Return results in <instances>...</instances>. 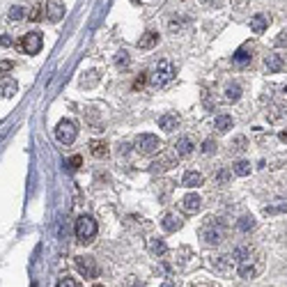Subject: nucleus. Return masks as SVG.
<instances>
[{"mask_svg":"<svg viewBox=\"0 0 287 287\" xmlns=\"http://www.w3.org/2000/svg\"><path fill=\"white\" fill-rule=\"evenodd\" d=\"M234 257H237V271H239V276L255 278L262 271V255H257L253 248H248V246L237 248Z\"/></svg>","mask_w":287,"mask_h":287,"instance_id":"f257e3e1","label":"nucleus"},{"mask_svg":"<svg viewBox=\"0 0 287 287\" xmlns=\"http://www.w3.org/2000/svg\"><path fill=\"white\" fill-rule=\"evenodd\" d=\"M200 237L204 239L207 246H218L223 239H225V225H223L218 218H207V223L200 230Z\"/></svg>","mask_w":287,"mask_h":287,"instance_id":"f03ea898","label":"nucleus"},{"mask_svg":"<svg viewBox=\"0 0 287 287\" xmlns=\"http://www.w3.org/2000/svg\"><path fill=\"white\" fill-rule=\"evenodd\" d=\"M175 74H177L175 65L168 62V60H161L156 67H154L152 76H149V83H152L154 88H163V85H168L172 79H175Z\"/></svg>","mask_w":287,"mask_h":287,"instance_id":"7ed1b4c3","label":"nucleus"},{"mask_svg":"<svg viewBox=\"0 0 287 287\" xmlns=\"http://www.w3.org/2000/svg\"><path fill=\"white\" fill-rule=\"evenodd\" d=\"M94 234H97V221L92 216H81L76 221V237H79V241L88 244V241L94 239Z\"/></svg>","mask_w":287,"mask_h":287,"instance_id":"20e7f679","label":"nucleus"},{"mask_svg":"<svg viewBox=\"0 0 287 287\" xmlns=\"http://www.w3.org/2000/svg\"><path fill=\"white\" fill-rule=\"evenodd\" d=\"M76 136H79V129H76V124L71 120H62L60 124L56 126V138L60 140L62 145H71L76 140Z\"/></svg>","mask_w":287,"mask_h":287,"instance_id":"39448f33","label":"nucleus"},{"mask_svg":"<svg viewBox=\"0 0 287 287\" xmlns=\"http://www.w3.org/2000/svg\"><path fill=\"white\" fill-rule=\"evenodd\" d=\"M159 147H161V140L154 134H140L136 138V152H140V154H154V152H159Z\"/></svg>","mask_w":287,"mask_h":287,"instance_id":"423d86ee","label":"nucleus"},{"mask_svg":"<svg viewBox=\"0 0 287 287\" xmlns=\"http://www.w3.org/2000/svg\"><path fill=\"white\" fill-rule=\"evenodd\" d=\"M21 48H23L28 56H37L42 51V35L39 33H28L21 37Z\"/></svg>","mask_w":287,"mask_h":287,"instance_id":"0eeeda50","label":"nucleus"},{"mask_svg":"<svg viewBox=\"0 0 287 287\" xmlns=\"http://www.w3.org/2000/svg\"><path fill=\"white\" fill-rule=\"evenodd\" d=\"M76 269H79L85 278H97V273H99L97 262H94V257H90V255H79V257H76Z\"/></svg>","mask_w":287,"mask_h":287,"instance_id":"6e6552de","label":"nucleus"},{"mask_svg":"<svg viewBox=\"0 0 287 287\" xmlns=\"http://www.w3.org/2000/svg\"><path fill=\"white\" fill-rule=\"evenodd\" d=\"M46 19L53 21V23H58V21L65 16V3L62 0H46Z\"/></svg>","mask_w":287,"mask_h":287,"instance_id":"1a4fd4ad","label":"nucleus"},{"mask_svg":"<svg viewBox=\"0 0 287 287\" xmlns=\"http://www.w3.org/2000/svg\"><path fill=\"white\" fill-rule=\"evenodd\" d=\"M200 207H202V198H200V195H195V193L184 195V200H181V209H184L186 214L200 212Z\"/></svg>","mask_w":287,"mask_h":287,"instance_id":"9d476101","label":"nucleus"},{"mask_svg":"<svg viewBox=\"0 0 287 287\" xmlns=\"http://www.w3.org/2000/svg\"><path fill=\"white\" fill-rule=\"evenodd\" d=\"M202 184H204V177L195 170H189L181 177V186H186V189H198V186H202Z\"/></svg>","mask_w":287,"mask_h":287,"instance_id":"9b49d317","label":"nucleus"},{"mask_svg":"<svg viewBox=\"0 0 287 287\" xmlns=\"http://www.w3.org/2000/svg\"><path fill=\"white\" fill-rule=\"evenodd\" d=\"M159 126H161L163 131H168V134H170V131H175L177 126H179V117L172 115V113H166V115L159 117Z\"/></svg>","mask_w":287,"mask_h":287,"instance_id":"f8f14e48","label":"nucleus"},{"mask_svg":"<svg viewBox=\"0 0 287 287\" xmlns=\"http://www.w3.org/2000/svg\"><path fill=\"white\" fill-rule=\"evenodd\" d=\"M250 53H253V48H250L248 44H246V46H241L239 51L234 53V58H232V62H234L237 67H244V65H248V62H250V58H253V56H250Z\"/></svg>","mask_w":287,"mask_h":287,"instance_id":"ddd939ff","label":"nucleus"},{"mask_svg":"<svg viewBox=\"0 0 287 287\" xmlns=\"http://www.w3.org/2000/svg\"><path fill=\"white\" fill-rule=\"evenodd\" d=\"M175 152H177V156H191V154H193V143H191V138L184 136V138L177 140Z\"/></svg>","mask_w":287,"mask_h":287,"instance_id":"4468645a","label":"nucleus"},{"mask_svg":"<svg viewBox=\"0 0 287 287\" xmlns=\"http://www.w3.org/2000/svg\"><path fill=\"white\" fill-rule=\"evenodd\" d=\"M161 225H163V230L166 232H177L181 227V221H179V216H175V214H166L163 221H161Z\"/></svg>","mask_w":287,"mask_h":287,"instance_id":"2eb2a0df","label":"nucleus"},{"mask_svg":"<svg viewBox=\"0 0 287 287\" xmlns=\"http://www.w3.org/2000/svg\"><path fill=\"white\" fill-rule=\"evenodd\" d=\"M267 25H269V19L264 14H255L253 19H250V30H253L255 35H262L264 30H267Z\"/></svg>","mask_w":287,"mask_h":287,"instance_id":"dca6fc26","label":"nucleus"},{"mask_svg":"<svg viewBox=\"0 0 287 287\" xmlns=\"http://www.w3.org/2000/svg\"><path fill=\"white\" fill-rule=\"evenodd\" d=\"M264 67H267V71H269V74H278V71H280L285 65H282L280 56H273V53H271V56H267V58H264Z\"/></svg>","mask_w":287,"mask_h":287,"instance_id":"f3484780","label":"nucleus"},{"mask_svg":"<svg viewBox=\"0 0 287 287\" xmlns=\"http://www.w3.org/2000/svg\"><path fill=\"white\" fill-rule=\"evenodd\" d=\"M156 44H159V35L152 33V30H149V33H145L143 37L138 39V48H143V51H147V48H154Z\"/></svg>","mask_w":287,"mask_h":287,"instance_id":"a211bd4d","label":"nucleus"},{"mask_svg":"<svg viewBox=\"0 0 287 287\" xmlns=\"http://www.w3.org/2000/svg\"><path fill=\"white\" fill-rule=\"evenodd\" d=\"M90 152H92V156H97V159H106L108 156V145L101 143V140H92V143H90Z\"/></svg>","mask_w":287,"mask_h":287,"instance_id":"6ab92c4d","label":"nucleus"},{"mask_svg":"<svg viewBox=\"0 0 287 287\" xmlns=\"http://www.w3.org/2000/svg\"><path fill=\"white\" fill-rule=\"evenodd\" d=\"M214 129H216L218 134H225L227 129H232V117L230 115H218L216 120H214Z\"/></svg>","mask_w":287,"mask_h":287,"instance_id":"aec40b11","label":"nucleus"},{"mask_svg":"<svg viewBox=\"0 0 287 287\" xmlns=\"http://www.w3.org/2000/svg\"><path fill=\"white\" fill-rule=\"evenodd\" d=\"M149 250L161 257V255L168 253V246H166V241H163V239H149Z\"/></svg>","mask_w":287,"mask_h":287,"instance_id":"412c9836","label":"nucleus"},{"mask_svg":"<svg viewBox=\"0 0 287 287\" xmlns=\"http://www.w3.org/2000/svg\"><path fill=\"white\" fill-rule=\"evenodd\" d=\"M282 212H287L285 200H278V202L271 204V207H264V214H267V216H276V214H282Z\"/></svg>","mask_w":287,"mask_h":287,"instance_id":"4be33fe9","label":"nucleus"},{"mask_svg":"<svg viewBox=\"0 0 287 287\" xmlns=\"http://www.w3.org/2000/svg\"><path fill=\"white\" fill-rule=\"evenodd\" d=\"M239 97H241V88H239V85H227V88H225V99H227V101H237Z\"/></svg>","mask_w":287,"mask_h":287,"instance_id":"5701e85b","label":"nucleus"},{"mask_svg":"<svg viewBox=\"0 0 287 287\" xmlns=\"http://www.w3.org/2000/svg\"><path fill=\"white\" fill-rule=\"evenodd\" d=\"M237 227H239L241 232H248V230H253V227H255V218H253V216H244V218H239V223H237Z\"/></svg>","mask_w":287,"mask_h":287,"instance_id":"b1692460","label":"nucleus"},{"mask_svg":"<svg viewBox=\"0 0 287 287\" xmlns=\"http://www.w3.org/2000/svg\"><path fill=\"white\" fill-rule=\"evenodd\" d=\"M0 94H3V97H14L16 94V83H12V81H7V83H3L0 85Z\"/></svg>","mask_w":287,"mask_h":287,"instance_id":"393cba45","label":"nucleus"},{"mask_svg":"<svg viewBox=\"0 0 287 287\" xmlns=\"http://www.w3.org/2000/svg\"><path fill=\"white\" fill-rule=\"evenodd\" d=\"M115 67L117 69H126V67H129V53L126 51H120L115 56Z\"/></svg>","mask_w":287,"mask_h":287,"instance_id":"a878e982","label":"nucleus"},{"mask_svg":"<svg viewBox=\"0 0 287 287\" xmlns=\"http://www.w3.org/2000/svg\"><path fill=\"white\" fill-rule=\"evenodd\" d=\"M234 172H237L239 177L250 175V163H248V161H237V163H234Z\"/></svg>","mask_w":287,"mask_h":287,"instance_id":"bb28decb","label":"nucleus"},{"mask_svg":"<svg viewBox=\"0 0 287 287\" xmlns=\"http://www.w3.org/2000/svg\"><path fill=\"white\" fill-rule=\"evenodd\" d=\"M7 16H10V21H23L25 10H23V7H19V5H14V7L10 10V14H7Z\"/></svg>","mask_w":287,"mask_h":287,"instance_id":"cd10ccee","label":"nucleus"},{"mask_svg":"<svg viewBox=\"0 0 287 287\" xmlns=\"http://www.w3.org/2000/svg\"><path fill=\"white\" fill-rule=\"evenodd\" d=\"M81 163H83V159H81L79 154H74V156H71L69 161H67V166H69L71 170H79V168H81Z\"/></svg>","mask_w":287,"mask_h":287,"instance_id":"c85d7f7f","label":"nucleus"},{"mask_svg":"<svg viewBox=\"0 0 287 287\" xmlns=\"http://www.w3.org/2000/svg\"><path fill=\"white\" fill-rule=\"evenodd\" d=\"M202 152H204V154H212V152H216V143H214L212 138H209V140H204V143H202Z\"/></svg>","mask_w":287,"mask_h":287,"instance_id":"c756f323","label":"nucleus"},{"mask_svg":"<svg viewBox=\"0 0 287 287\" xmlns=\"http://www.w3.org/2000/svg\"><path fill=\"white\" fill-rule=\"evenodd\" d=\"M276 46H278V48H285V46H287V30H282V33L278 35V39H276Z\"/></svg>","mask_w":287,"mask_h":287,"instance_id":"7c9ffc66","label":"nucleus"},{"mask_svg":"<svg viewBox=\"0 0 287 287\" xmlns=\"http://www.w3.org/2000/svg\"><path fill=\"white\" fill-rule=\"evenodd\" d=\"M58 287H79V282H76L74 278H62V280L58 282Z\"/></svg>","mask_w":287,"mask_h":287,"instance_id":"2f4dec72","label":"nucleus"},{"mask_svg":"<svg viewBox=\"0 0 287 287\" xmlns=\"http://www.w3.org/2000/svg\"><path fill=\"white\" fill-rule=\"evenodd\" d=\"M12 67H14V65H12V62H10V60H5V62H0V74H5V71H10V69H12Z\"/></svg>","mask_w":287,"mask_h":287,"instance_id":"473e14b6","label":"nucleus"},{"mask_svg":"<svg viewBox=\"0 0 287 287\" xmlns=\"http://www.w3.org/2000/svg\"><path fill=\"white\" fill-rule=\"evenodd\" d=\"M12 44V39H10V35H3V37H0V46L5 48V46H10Z\"/></svg>","mask_w":287,"mask_h":287,"instance_id":"72a5a7b5","label":"nucleus"},{"mask_svg":"<svg viewBox=\"0 0 287 287\" xmlns=\"http://www.w3.org/2000/svg\"><path fill=\"white\" fill-rule=\"evenodd\" d=\"M145 85V76H138V79L134 81V90H138V88H143Z\"/></svg>","mask_w":287,"mask_h":287,"instance_id":"f704fd0d","label":"nucleus"},{"mask_svg":"<svg viewBox=\"0 0 287 287\" xmlns=\"http://www.w3.org/2000/svg\"><path fill=\"white\" fill-rule=\"evenodd\" d=\"M30 21H39V10H33V14H30Z\"/></svg>","mask_w":287,"mask_h":287,"instance_id":"c9c22d12","label":"nucleus"},{"mask_svg":"<svg viewBox=\"0 0 287 287\" xmlns=\"http://www.w3.org/2000/svg\"><path fill=\"white\" fill-rule=\"evenodd\" d=\"M280 140H282V143H287V129L280 131Z\"/></svg>","mask_w":287,"mask_h":287,"instance_id":"e433bc0d","label":"nucleus"},{"mask_svg":"<svg viewBox=\"0 0 287 287\" xmlns=\"http://www.w3.org/2000/svg\"><path fill=\"white\" fill-rule=\"evenodd\" d=\"M161 287H175V285H172V282H170V280H168V282H163V285H161Z\"/></svg>","mask_w":287,"mask_h":287,"instance_id":"4c0bfd02","label":"nucleus"},{"mask_svg":"<svg viewBox=\"0 0 287 287\" xmlns=\"http://www.w3.org/2000/svg\"><path fill=\"white\" fill-rule=\"evenodd\" d=\"M282 92H285V97H287V88H282Z\"/></svg>","mask_w":287,"mask_h":287,"instance_id":"58836bf2","label":"nucleus"},{"mask_svg":"<svg viewBox=\"0 0 287 287\" xmlns=\"http://www.w3.org/2000/svg\"><path fill=\"white\" fill-rule=\"evenodd\" d=\"M94 287H103V285H94Z\"/></svg>","mask_w":287,"mask_h":287,"instance_id":"ea45409f","label":"nucleus"},{"mask_svg":"<svg viewBox=\"0 0 287 287\" xmlns=\"http://www.w3.org/2000/svg\"><path fill=\"white\" fill-rule=\"evenodd\" d=\"M33 287H37V285H33Z\"/></svg>","mask_w":287,"mask_h":287,"instance_id":"a19ab883","label":"nucleus"}]
</instances>
